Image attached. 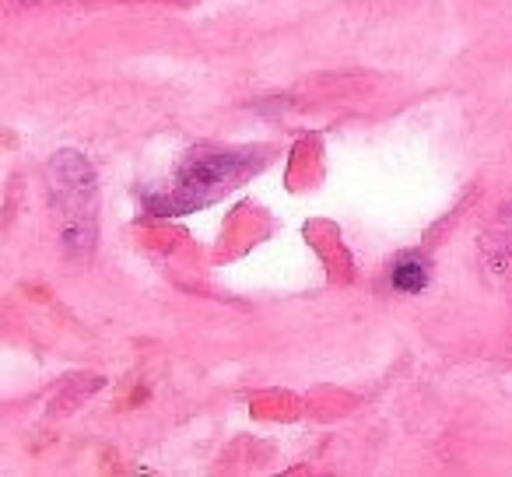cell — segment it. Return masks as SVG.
Masks as SVG:
<instances>
[{
    "label": "cell",
    "instance_id": "obj_1",
    "mask_svg": "<svg viewBox=\"0 0 512 477\" xmlns=\"http://www.w3.org/2000/svg\"><path fill=\"white\" fill-rule=\"evenodd\" d=\"M249 169L246 155H204L193 158L190 165L179 176V190L169 197L172 207L179 211H190V207H200L207 200H214L221 190H228L232 183H239V176Z\"/></svg>",
    "mask_w": 512,
    "mask_h": 477
},
{
    "label": "cell",
    "instance_id": "obj_2",
    "mask_svg": "<svg viewBox=\"0 0 512 477\" xmlns=\"http://www.w3.org/2000/svg\"><path fill=\"white\" fill-rule=\"evenodd\" d=\"M390 281H393V288H397V292H407V295L421 292V288L428 285V267H425V260H418V257L397 260V267H393Z\"/></svg>",
    "mask_w": 512,
    "mask_h": 477
}]
</instances>
